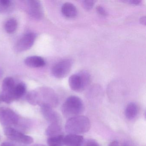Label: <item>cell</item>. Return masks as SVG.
<instances>
[{
  "label": "cell",
  "instance_id": "9a60e30c",
  "mask_svg": "<svg viewBox=\"0 0 146 146\" xmlns=\"http://www.w3.org/2000/svg\"><path fill=\"white\" fill-rule=\"evenodd\" d=\"M139 111L138 106L135 102L129 103L125 108V117L129 120L135 118L137 115Z\"/></svg>",
  "mask_w": 146,
  "mask_h": 146
},
{
  "label": "cell",
  "instance_id": "cb8c5ba5",
  "mask_svg": "<svg viewBox=\"0 0 146 146\" xmlns=\"http://www.w3.org/2000/svg\"><path fill=\"white\" fill-rule=\"evenodd\" d=\"M126 2L129 3L131 5H139L141 3V1L139 0H130V1H127Z\"/></svg>",
  "mask_w": 146,
  "mask_h": 146
},
{
  "label": "cell",
  "instance_id": "ac0fdd59",
  "mask_svg": "<svg viewBox=\"0 0 146 146\" xmlns=\"http://www.w3.org/2000/svg\"><path fill=\"white\" fill-rule=\"evenodd\" d=\"M18 23L15 19L11 18L8 19L5 24V29L8 34L14 33L17 30Z\"/></svg>",
  "mask_w": 146,
  "mask_h": 146
},
{
  "label": "cell",
  "instance_id": "277c9868",
  "mask_svg": "<svg viewBox=\"0 0 146 146\" xmlns=\"http://www.w3.org/2000/svg\"><path fill=\"white\" fill-rule=\"evenodd\" d=\"M91 76L89 72L83 70L71 76L69 78L70 88L76 92L84 90L90 83Z\"/></svg>",
  "mask_w": 146,
  "mask_h": 146
},
{
  "label": "cell",
  "instance_id": "7c38bea8",
  "mask_svg": "<svg viewBox=\"0 0 146 146\" xmlns=\"http://www.w3.org/2000/svg\"><path fill=\"white\" fill-rule=\"evenodd\" d=\"M84 141L82 136L69 134L64 136V143L66 146H82Z\"/></svg>",
  "mask_w": 146,
  "mask_h": 146
},
{
  "label": "cell",
  "instance_id": "5bb4252c",
  "mask_svg": "<svg viewBox=\"0 0 146 146\" xmlns=\"http://www.w3.org/2000/svg\"><path fill=\"white\" fill-rule=\"evenodd\" d=\"M61 12L64 16L69 18L75 17L77 14L76 7L70 2H66L62 5Z\"/></svg>",
  "mask_w": 146,
  "mask_h": 146
},
{
  "label": "cell",
  "instance_id": "9c48e42d",
  "mask_svg": "<svg viewBox=\"0 0 146 146\" xmlns=\"http://www.w3.org/2000/svg\"><path fill=\"white\" fill-rule=\"evenodd\" d=\"M36 37V35L32 32L25 34L17 42L15 50L18 52L29 50L34 44Z\"/></svg>",
  "mask_w": 146,
  "mask_h": 146
},
{
  "label": "cell",
  "instance_id": "7402d4cb",
  "mask_svg": "<svg viewBox=\"0 0 146 146\" xmlns=\"http://www.w3.org/2000/svg\"><path fill=\"white\" fill-rule=\"evenodd\" d=\"M94 1H83V6L87 10H90L93 8L94 5Z\"/></svg>",
  "mask_w": 146,
  "mask_h": 146
},
{
  "label": "cell",
  "instance_id": "484cf974",
  "mask_svg": "<svg viewBox=\"0 0 146 146\" xmlns=\"http://www.w3.org/2000/svg\"><path fill=\"white\" fill-rule=\"evenodd\" d=\"M146 17H142L140 18V22L141 24L145 25H146Z\"/></svg>",
  "mask_w": 146,
  "mask_h": 146
},
{
  "label": "cell",
  "instance_id": "3957f363",
  "mask_svg": "<svg viewBox=\"0 0 146 146\" xmlns=\"http://www.w3.org/2000/svg\"><path fill=\"white\" fill-rule=\"evenodd\" d=\"M84 110V104L79 97L72 96L68 97L63 103L61 111L67 118L81 115Z\"/></svg>",
  "mask_w": 146,
  "mask_h": 146
},
{
  "label": "cell",
  "instance_id": "ba28073f",
  "mask_svg": "<svg viewBox=\"0 0 146 146\" xmlns=\"http://www.w3.org/2000/svg\"><path fill=\"white\" fill-rule=\"evenodd\" d=\"M19 116L14 111L8 108H0V123L3 125L9 127L17 124L19 121Z\"/></svg>",
  "mask_w": 146,
  "mask_h": 146
},
{
  "label": "cell",
  "instance_id": "f546056e",
  "mask_svg": "<svg viewBox=\"0 0 146 146\" xmlns=\"http://www.w3.org/2000/svg\"><path fill=\"white\" fill-rule=\"evenodd\" d=\"M1 75H2V72L0 70V77H1Z\"/></svg>",
  "mask_w": 146,
  "mask_h": 146
},
{
  "label": "cell",
  "instance_id": "30bf717a",
  "mask_svg": "<svg viewBox=\"0 0 146 146\" xmlns=\"http://www.w3.org/2000/svg\"><path fill=\"white\" fill-rule=\"evenodd\" d=\"M27 8L29 14L35 19H41L43 17V11L41 4L38 1H28Z\"/></svg>",
  "mask_w": 146,
  "mask_h": 146
},
{
  "label": "cell",
  "instance_id": "52a82bcc",
  "mask_svg": "<svg viewBox=\"0 0 146 146\" xmlns=\"http://www.w3.org/2000/svg\"><path fill=\"white\" fill-rule=\"evenodd\" d=\"M4 133L8 138L14 141L25 144H30L34 142V139L31 137L24 135L11 127H6Z\"/></svg>",
  "mask_w": 146,
  "mask_h": 146
},
{
  "label": "cell",
  "instance_id": "603a6c76",
  "mask_svg": "<svg viewBox=\"0 0 146 146\" xmlns=\"http://www.w3.org/2000/svg\"><path fill=\"white\" fill-rule=\"evenodd\" d=\"M96 11L98 14L101 16H106L108 15L107 12L102 6H97L96 7Z\"/></svg>",
  "mask_w": 146,
  "mask_h": 146
},
{
  "label": "cell",
  "instance_id": "d4e9b609",
  "mask_svg": "<svg viewBox=\"0 0 146 146\" xmlns=\"http://www.w3.org/2000/svg\"><path fill=\"white\" fill-rule=\"evenodd\" d=\"M108 146H119L118 142L116 141H113L110 143Z\"/></svg>",
  "mask_w": 146,
  "mask_h": 146
},
{
  "label": "cell",
  "instance_id": "e0dca14e",
  "mask_svg": "<svg viewBox=\"0 0 146 146\" xmlns=\"http://www.w3.org/2000/svg\"><path fill=\"white\" fill-rule=\"evenodd\" d=\"M64 136L63 135L50 137L47 140L48 146H63Z\"/></svg>",
  "mask_w": 146,
  "mask_h": 146
},
{
  "label": "cell",
  "instance_id": "8992f818",
  "mask_svg": "<svg viewBox=\"0 0 146 146\" xmlns=\"http://www.w3.org/2000/svg\"><path fill=\"white\" fill-rule=\"evenodd\" d=\"M73 60L70 58L62 60L56 63L52 69V75L56 78H62L66 76L71 70Z\"/></svg>",
  "mask_w": 146,
  "mask_h": 146
},
{
  "label": "cell",
  "instance_id": "6da1fadb",
  "mask_svg": "<svg viewBox=\"0 0 146 146\" xmlns=\"http://www.w3.org/2000/svg\"><path fill=\"white\" fill-rule=\"evenodd\" d=\"M27 98L28 102L33 105H46L53 108L56 107L58 104L56 94L50 89H42L40 92L32 91L28 95Z\"/></svg>",
  "mask_w": 146,
  "mask_h": 146
},
{
  "label": "cell",
  "instance_id": "7a4b0ae2",
  "mask_svg": "<svg viewBox=\"0 0 146 146\" xmlns=\"http://www.w3.org/2000/svg\"><path fill=\"white\" fill-rule=\"evenodd\" d=\"M90 120L88 117L79 115L68 119L65 124V130L68 134H83L90 129Z\"/></svg>",
  "mask_w": 146,
  "mask_h": 146
},
{
  "label": "cell",
  "instance_id": "83f0119b",
  "mask_svg": "<svg viewBox=\"0 0 146 146\" xmlns=\"http://www.w3.org/2000/svg\"><path fill=\"white\" fill-rule=\"evenodd\" d=\"M33 146H46L45 145H42V144H36Z\"/></svg>",
  "mask_w": 146,
  "mask_h": 146
},
{
  "label": "cell",
  "instance_id": "44dd1931",
  "mask_svg": "<svg viewBox=\"0 0 146 146\" xmlns=\"http://www.w3.org/2000/svg\"><path fill=\"white\" fill-rule=\"evenodd\" d=\"M82 146H100L99 143L94 139H90L84 141Z\"/></svg>",
  "mask_w": 146,
  "mask_h": 146
},
{
  "label": "cell",
  "instance_id": "2e32d148",
  "mask_svg": "<svg viewBox=\"0 0 146 146\" xmlns=\"http://www.w3.org/2000/svg\"><path fill=\"white\" fill-rule=\"evenodd\" d=\"M62 127L60 123L51 124L46 130L47 135L50 137L55 136L62 135Z\"/></svg>",
  "mask_w": 146,
  "mask_h": 146
},
{
  "label": "cell",
  "instance_id": "8fae6325",
  "mask_svg": "<svg viewBox=\"0 0 146 146\" xmlns=\"http://www.w3.org/2000/svg\"><path fill=\"white\" fill-rule=\"evenodd\" d=\"M41 107V111L47 121L52 123H60L61 117L59 114L56 111L53 109L52 108L42 105Z\"/></svg>",
  "mask_w": 146,
  "mask_h": 146
},
{
  "label": "cell",
  "instance_id": "d6986e66",
  "mask_svg": "<svg viewBox=\"0 0 146 146\" xmlns=\"http://www.w3.org/2000/svg\"><path fill=\"white\" fill-rule=\"evenodd\" d=\"M26 87L24 83L21 82L15 86L14 90V95L15 100L22 97L26 91Z\"/></svg>",
  "mask_w": 146,
  "mask_h": 146
},
{
  "label": "cell",
  "instance_id": "ffe728a7",
  "mask_svg": "<svg viewBox=\"0 0 146 146\" xmlns=\"http://www.w3.org/2000/svg\"><path fill=\"white\" fill-rule=\"evenodd\" d=\"M11 5L12 2L10 0H0V11H8Z\"/></svg>",
  "mask_w": 146,
  "mask_h": 146
},
{
  "label": "cell",
  "instance_id": "4fadbf2b",
  "mask_svg": "<svg viewBox=\"0 0 146 146\" xmlns=\"http://www.w3.org/2000/svg\"><path fill=\"white\" fill-rule=\"evenodd\" d=\"M26 66L31 68H39L46 64L45 60L40 56H32L28 57L25 60Z\"/></svg>",
  "mask_w": 146,
  "mask_h": 146
},
{
  "label": "cell",
  "instance_id": "5b68a950",
  "mask_svg": "<svg viewBox=\"0 0 146 146\" xmlns=\"http://www.w3.org/2000/svg\"><path fill=\"white\" fill-rule=\"evenodd\" d=\"M2 91L0 95V100L2 101L10 104L15 100L14 95L15 82L11 77L6 78L2 82Z\"/></svg>",
  "mask_w": 146,
  "mask_h": 146
},
{
  "label": "cell",
  "instance_id": "4316f807",
  "mask_svg": "<svg viewBox=\"0 0 146 146\" xmlns=\"http://www.w3.org/2000/svg\"><path fill=\"white\" fill-rule=\"evenodd\" d=\"M0 146H14L12 143L9 142H4L1 143Z\"/></svg>",
  "mask_w": 146,
  "mask_h": 146
},
{
  "label": "cell",
  "instance_id": "f1b7e54d",
  "mask_svg": "<svg viewBox=\"0 0 146 146\" xmlns=\"http://www.w3.org/2000/svg\"><path fill=\"white\" fill-rule=\"evenodd\" d=\"M123 146H130V145H129V144H127V143H124V144H123Z\"/></svg>",
  "mask_w": 146,
  "mask_h": 146
}]
</instances>
